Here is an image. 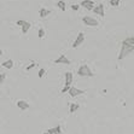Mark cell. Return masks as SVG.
I'll return each instance as SVG.
<instances>
[{
	"label": "cell",
	"instance_id": "6da1fadb",
	"mask_svg": "<svg viewBox=\"0 0 134 134\" xmlns=\"http://www.w3.org/2000/svg\"><path fill=\"white\" fill-rule=\"evenodd\" d=\"M77 75H79V76H87V77H92V76H94V74H93V71L90 69V67H88L87 64H82V65H80L79 70H77Z\"/></svg>",
	"mask_w": 134,
	"mask_h": 134
},
{
	"label": "cell",
	"instance_id": "7a4b0ae2",
	"mask_svg": "<svg viewBox=\"0 0 134 134\" xmlns=\"http://www.w3.org/2000/svg\"><path fill=\"white\" fill-rule=\"evenodd\" d=\"M134 51V46H123L121 47V51H120V55H118V59L121 60V59H123L126 56H128L129 53H132V52Z\"/></svg>",
	"mask_w": 134,
	"mask_h": 134
},
{
	"label": "cell",
	"instance_id": "3957f363",
	"mask_svg": "<svg viewBox=\"0 0 134 134\" xmlns=\"http://www.w3.org/2000/svg\"><path fill=\"white\" fill-rule=\"evenodd\" d=\"M82 22H83V24H86V25H88V27H97V25L99 24L98 21L95 20V18H93V17H91V16H83Z\"/></svg>",
	"mask_w": 134,
	"mask_h": 134
},
{
	"label": "cell",
	"instance_id": "277c9868",
	"mask_svg": "<svg viewBox=\"0 0 134 134\" xmlns=\"http://www.w3.org/2000/svg\"><path fill=\"white\" fill-rule=\"evenodd\" d=\"M68 93H69V95H70V97H77V95H80V94H85V91H82V90H79L77 87L71 86Z\"/></svg>",
	"mask_w": 134,
	"mask_h": 134
},
{
	"label": "cell",
	"instance_id": "5b68a950",
	"mask_svg": "<svg viewBox=\"0 0 134 134\" xmlns=\"http://www.w3.org/2000/svg\"><path fill=\"white\" fill-rule=\"evenodd\" d=\"M83 41H85V34H83V33H79L77 38H76L75 41H74V43H73V48L79 47V46L83 42Z\"/></svg>",
	"mask_w": 134,
	"mask_h": 134
},
{
	"label": "cell",
	"instance_id": "8992f818",
	"mask_svg": "<svg viewBox=\"0 0 134 134\" xmlns=\"http://www.w3.org/2000/svg\"><path fill=\"white\" fill-rule=\"evenodd\" d=\"M93 12H94L95 15H99V16H102V17L105 16V11H104V5H103V3L97 5V6L93 8Z\"/></svg>",
	"mask_w": 134,
	"mask_h": 134
},
{
	"label": "cell",
	"instance_id": "52a82bcc",
	"mask_svg": "<svg viewBox=\"0 0 134 134\" xmlns=\"http://www.w3.org/2000/svg\"><path fill=\"white\" fill-rule=\"evenodd\" d=\"M80 6H82V7L87 8V10H93V8L95 7L94 4H93V1H91V0H82L81 4H80Z\"/></svg>",
	"mask_w": 134,
	"mask_h": 134
},
{
	"label": "cell",
	"instance_id": "ba28073f",
	"mask_svg": "<svg viewBox=\"0 0 134 134\" xmlns=\"http://www.w3.org/2000/svg\"><path fill=\"white\" fill-rule=\"evenodd\" d=\"M55 63L56 64H70V60L64 55H60L57 59H55Z\"/></svg>",
	"mask_w": 134,
	"mask_h": 134
},
{
	"label": "cell",
	"instance_id": "9c48e42d",
	"mask_svg": "<svg viewBox=\"0 0 134 134\" xmlns=\"http://www.w3.org/2000/svg\"><path fill=\"white\" fill-rule=\"evenodd\" d=\"M65 83H64V86H68V87H71V83H73V74H71L70 71H67L65 74Z\"/></svg>",
	"mask_w": 134,
	"mask_h": 134
},
{
	"label": "cell",
	"instance_id": "30bf717a",
	"mask_svg": "<svg viewBox=\"0 0 134 134\" xmlns=\"http://www.w3.org/2000/svg\"><path fill=\"white\" fill-rule=\"evenodd\" d=\"M46 132H47L48 134H60L62 133V127L58 124V126L53 127V128H48Z\"/></svg>",
	"mask_w": 134,
	"mask_h": 134
},
{
	"label": "cell",
	"instance_id": "8fae6325",
	"mask_svg": "<svg viewBox=\"0 0 134 134\" xmlns=\"http://www.w3.org/2000/svg\"><path fill=\"white\" fill-rule=\"evenodd\" d=\"M123 46H134V36H128L122 41Z\"/></svg>",
	"mask_w": 134,
	"mask_h": 134
},
{
	"label": "cell",
	"instance_id": "7c38bea8",
	"mask_svg": "<svg viewBox=\"0 0 134 134\" xmlns=\"http://www.w3.org/2000/svg\"><path fill=\"white\" fill-rule=\"evenodd\" d=\"M17 106L20 108L21 110H27V109H29V104L25 100H18L17 102Z\"/></svg>",
	"mask_w": 134,
	"mask_h": 134
},
{
	"label": "cell",
	"instance_id": "4fadbf2b",
	"mask_svg": "<svg viewBox=\"0 0 134 134\" xmlns=\"http://www.w3.org/2000/svg\"><path fill=\"white\" fill-rule=\"evenodd\" d=\"M1 67L6 68V69H12L13 68V60L12 59H7L6 62H4V63L1 64Z\"/></svg>",
	"mask_w": 134,
	"mask_h": 134
},
{
	"label": "cell",
	"instance_id": "5bb4252c",
	"mask_svg": "<svg viewBox=\"0 0 134 134\" xmlns=\"http://www.w3.org/2000/svg\"><path fill=\"white\" fill-rule=\"evenodd\" d=\"M39 15H40L41 18H45V17H47L48 15H50V11H48L47 8L41 7V8H40V11H39Z\"/></svg>",
	"mask_w": 134,
	"mask_h": 134
},
{
	"label": "cell",
	"instance_id": "9a60e30c",
	"mask_svg": "<svg viewBox=\"0 0 134 134\" xmlns=\"http://www.w3.org/2000/svg\"><path fill=\"white\" fill-rule=\"evenodd\" d=\"M79 108H80L79 104H76V103H71L70 108H69V112H70V114H74L75 111L79 110Z\"/></svg>",
	"mask_w": 134,
	"mask_h": 134
},
{
	"label": "cell",
	"instance_id": "2e32d148",
	"mask_svg": "<svg viewBox=\"0 0 134 134\" xmlns=\"http://www.w3.org/2000/svg\"><path fill=\"white\" fill-rule=\"evenodd\" d=\"M57 6H58L62 11H65V8H67V5L64 3V0H59L58 3H57Z\"/></svg>",
	"mask_w": 134,
	"mask_h": 134
},
{
	"label": "cell",
	"instance_id": "e0dca14e",
	"mask_svg": "<svg viewBox=\"0 0 134 134\" xmlns=\"http://www.w3.org/2000/svg\"><path fill=\"white\" fill-rule=\"evenodd\" d=\"M29 28H30V23H29V22H27V23H25L23 27H22V33H23V34H27L28 30H29Z\"/></svg>",
	"mask_w": 134,
	"mask_h": 134
},
{
	"label": "cell",
	"instance_id": "ac0fdd59",
	"mask_svg": "<svg viewBox=\"0 0 134 134\" xmlns=\"http://www.w3.org/2000/svg\"><path fill=\"white\" fill-rule=\"evenodd\" d=\"M120 1H121V0H110V5L114 6V7H116V6L120 5Z\"/></svg>",
	"mask_w": 134,
	"mask_h": 134
},
{
	"label": "cell",
	"instance_id": "d6986e66",
	"mask_svg": "<svg viewBox=\"0 0 134 134\" xmlns=\"http://www.w3.org/2000/svg\"><path fill=\"white\" fill-rule=\"evenodd\" d=\"M38 36H39L40 39H42L43 36H45V30H43L42 28H40V29H39V32H38Z\"/></svg>",
	"mask_w": 134,
	"mask_h": 134
},
{
	"label": "cell",
	"instance_id": "ffe728a7",
	"mask_svg": "<svg viewBox=\"0 0 134 134\" xmlns=\"http://www.w3.org/2000/svg\"><path fill=\"white\" fill-rule=\"evenodd\" d=\"M27 23V22H25V21H23V20H20V21H17V25H20V27H23L24 24Z\"/></svg>",
	"mask_w": 134,
	"mask_h": 134
},
{
	"label": "cell",
	"instance_id": "44dd1931",
	"mask_svg": "<svg viewBox=\"0 0 134 134\" xmlns=\"http://www.w3.org/2000/svg\"><path fill=\"white\" fill-rule=\"evenodd\" d=\"M35 65H36V64L34 63V62H33V63H30V64H29V65H28L27 68H25V70H27V71H29V70H30V69H33V68L35 67Z\"/></svg>",
	"mask_w": 134,
	"mask_h": 134
},
{
	"label": "cell",
	"instance_id": "7402d4cb",
	"mask_svg": "<svg viewBox=\"0 0 134 134\" xmlns=\"http://www.w3.org/2000/svg\"><path fill=\"white\" fill-rule=\"evenodd\" d=\"M79 7H80V5H77V4H73V5H71V10H73V11H77Z\"/></svg>",
	"mask_w": 134,
	"mask_h": 134
},
{
	"label": "cell",
	"instance_id": "603a6c76",
	"mask_svg": "<svg viewBox=\"0 0 134 134\" xmlns=\"http://www.w3.org/2000/svg\"><path fill=\"white\" fill-rule=\"evenodd\" d=\"M43 75H45V69H40L39 73H38V76H39V77H42Z\"/></svg>",
	"mask_w": 134,
	"mask_h": 134
},
{
	"label": "cell",
	"instance_id": "cb8c5ba5",
	"mask_svg": "<svg viewBox=\"0 0 134 134\" xmlns=\"http://www.w3.org/2000/svg\"><path fill=\"white\" fill-rule=\"evenodd\" d=\"M69 90H70V87H68V86H64L63 88H62V93H65V92H69Z\"/></svg>",
	"mask_w": 134,
	"mask_h": 134
},
{
	"label": "cell",
	"instance_id": "d4e9b609",
	"mask_svg": "<svg viewBox=\"0 0 134 134\" xmlns=\"http://www.w3.org/2000/svg\"><path fill=\"white\" fill-rule=\"evenodd\" d=\"M0 75H1V80H0V81H1V83H4V81H5V77H6V74H4V73H1Z\"/></svg>",
	"mask_w": 134,
	"mask_h": 134
},
{
	"label": "cell",
	"instance_id": "484cf974",
	"mask_svg": "<svg viewBox=\"0 0 134 134\" xmlns=\"http://www.w3.org/2000/svg\"><path fill=\"white\" fill-rule=\"evenodd\" d=\"M43 134H48V133H47V132H45V133H43Z\"/></svg>",
	"mask_w": 134,
	"mask_h": 134
},
{
	"label": "cell",
	"instance_id": "4316f807",
	"mask_svg": "<svg viewBox=\"0 0 134 134\" xmlns=\"http://www.w3.org/2000/svg\"><path fill=\"white\" fill-rule=\"evenodd\" d=\"M91 1H94V0H91Z\"/></svg>",
	"mask_w": 134,
	"mask_h": 134
}]
</instances>
